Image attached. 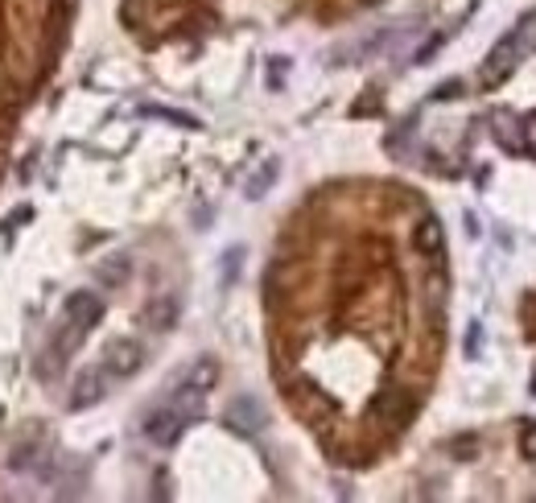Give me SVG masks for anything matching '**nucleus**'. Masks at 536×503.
<instances>
[{"label":"nucleus","instance_id":"nucleus-2","mask_svg":"<svg viewBox=\"0 0 536 503\" xmlns=\"http://www.w3.org/2000/svg\"><path fill=\"white\" fill-rule=\"evenodd\" d=\"M181 425H186V421H181V409H161V412H153V416L144 421V433H149L157 446H170V442L181 433Z\"/></svg>","mask_w":536,"mask_h":503},{"label":"nucleus","instance_id":"nucleus-4","mask_svg":"<svg viewBox=\"0 0 536 503\" xmlns=\"http://www.w3.org/2000/svg\"><path fill=\"white\" fill-rule=\"evenodd\" d=\"M103 396V388H99V371H87L83 380H79V388H75V396H70V409H87Z\"/></svg>","mask_w":536,"mask_h":503},{"label":"nucleus","instance_id":"nucleus-5","mask_svg":"<svg viewBox=\"0 0 536 503\" xmlns=\"http://www.w3.org/2000/svg\"><path fill=\"white\" fill-rule=\"evenodd\" d=\"M149 318H153V326H157V330H170V326L178 322V301H174V297H161V301L149 310Z\"/></svg>","mask_w":536,"mask_h":503},{"label":"nucleus","instance_id":"nucleus-1","mask_svg":"<svg viewBox=\"0 0 536 503\" xmlns=\"http://www.w3.org/2000/svg\"><path fill=\"white\" fill-rule=\"evenodd\" d=\"M99 318V297L95 293H75L70 301H66V318L58 322V330H54V338H50V347H45V359H42V375H58L62 363L70 359V351H75V343L87 334V326Z\"/></svg>","mask_w":536,"mask_h":503},{"label":"nucleus","instance_id":"nucleus-3","mask_svg":"<svg viewBox=\"0 0 536 503\" xmlns=\"http://www.w3.org/2000/svg\"><path fill=\"white\" fill-rule=\"evenodd\" d=\"M140 363H144V351H140L136 343H116V351H112V359H107V371H112V375H133Z\"/></svg>","mask_w":536,"mask_h":503},{"label":"nucleus","instance_id":"nucleus-6","mask_svg":"<svg viewBox=\"0 0 536 503\" xmlns=\"http://www.w3.org/2000/svg\"><path fill=\"white\" fill-rule=\"evenodd\" d=\"M99 276H103V280H124V276H128V260L120 256L116 264H103V269H99Z\"/></svg>","mask_w":536,"mask_h":503},{"label":"nucleus","instance_id":"nucleus-7","mask_svg":"<svg viewBox=\"0 0 536 503\" xmlns=\"http://www.w3.org/2000/svg\"><path fill=\"white\" fill-rule=\"evenodd\" d=\"M524 446H528V454H536V425L528 429V437H524Z\"/></svg>","mask_w":536,"mask_h":503}]
</instances>
